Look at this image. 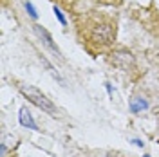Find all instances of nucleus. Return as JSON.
<instances>
[{"label":"nucleus","instance_id":"39448f33","mask_svg":"<svg viewBox=\"0 0 159 157\" xmlns=\"http://www.w3.org/2000/svg\"><path fill=\"white\" fill-rule=\"evenodd\" d=\"M25 9L29 11V15H31V16H33V18H36V13H34V7L31 6L29 2H25Z\"/></svg>","mask_w":159,"mask_h":157},{"label":"nucleus","instance_id":"20e7f679","mask_svg":"<svg viewBox=\"0 0 159 157\" xmlns=\"http://www.w3.org/2000/svg\"><path fill=\"white\" fill-rule=\"evenodd\" d=\"M20 123H22L24 127H27V128L38 130V128H36V123H34V121H33V118H31V112L25 107L20 108Z\"/></svg>","mask_w":159,"mask_h":157},{"label":"nucleus","instance_id":"7ed1b4c3","mask_svg":"<svg viewBox=\"0 0 159 157\" xmlns=\"http://www.w3.org/2000/svg\"><path fill=\"white\" fill-rule=\"evenodd\" d=\"M34 33L38 34L40 38H42V42H43V43H45V45H47V47H49V49L52 51L56 56H58V58H61V54H60V49L56 47V43L52 42V36H51V34H49V33H47L45 29H43L42 25H34Z\"/></svg>","mask_w":159,"mask_h":157},{"label":"nucleus","instance_id":"f03ea898","mask_svg":"<svg viewBox=\"0 0 159 157\" xmlns=\"http://www.w3.org/2000/svg\"><path fill=\"white\" fill-rule=\"evenodd\" d=\"M16 87H18V90L24 94V98H27L34 107H38L40 110L47 112L51 116H56V114H58V108L54 107V103H52L42 90H38V88L33 87V85H27V83H18Z\"/></svg>","mask_w":159,"mask_h":157},{"label":"nucleus","instance_id":"423d86ee","mask_svg":"<svg viewBox=\"0 0 159 157\" xmlns=\"http://www.w3.org/2000/svg\"><path fill=\"white\" fill-rule=\"evenodd\" d=\"M54 13H56V16H58V20H60V22H61V24L65 25V18H63V15L60 13V9H58V7H54Z\"/></svg>","mask_w":159,"mask_h":157},{"label":"nucleus","instance_id":"f257e3e1","mask_svg":"<svg viewBox=\"0 0 159 157\" xmlns=\"http://www.w3.org/2000/svg\"><path fill=\"white\" fill-rule=\"evenodd\" d=\"M116 27L107 18H94L89 22V42L98 47H109L114 42Z\"/></svg>","mask_w":159,"mask_h":157}]
</instances>
